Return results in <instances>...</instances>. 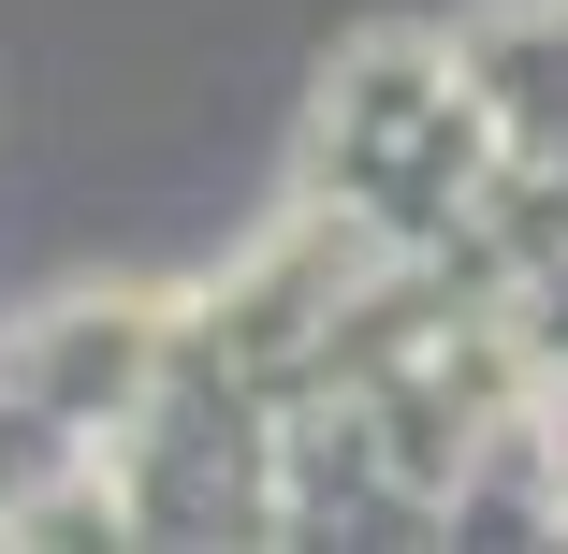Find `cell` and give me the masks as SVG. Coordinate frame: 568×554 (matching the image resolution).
Returning a JSON list of instances; mask_svg holds the SVG:
<instances>
[{"label": "cell", "mask_w": 568, "mask_h": 554, "mask_svg": "<svg viewBox=\"0 0 568 554\" xmlns=\"http://www.w3.org/2000/svg\"><path fill=\"white\" fill-rule=\"evenodd\" d=\"M554 30H568V0H554Z\"/></svg>", "instance_id": "6da1fadb"}]
</instances>
